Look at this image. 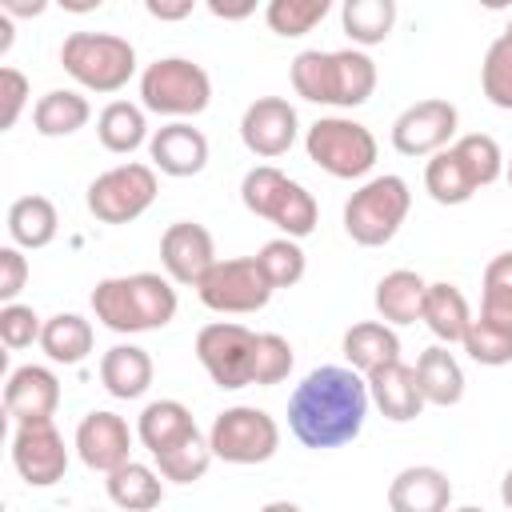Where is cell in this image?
Segmentation results:
<instances>
[{
	"mask_svg": "<svg viewBox=\"0 0 512 512\" xmlns=\"http://www.w3.org/2000/svg\"><path fill=\"white\" fill-rule=\"evenodd\" d=\"M368 380L348 364H320L312 368L292 400H288V428L304 448H340L352 444L368 420Z\"/></svg>",
	"mask_w": 512,
	"mask_h": 512,
	"instance_id": "6da1fadb",
	"label": "cell"
},
{
	"mask_svg": "<svg viewBox=\"0 0 512 512\" xmlns=\"http://www.w3.org/2000/svg\"><path fill=\"white\" fill-rule=\"evenodd\" d=\"M92 312L108 332H156L176 316V288L160 272L104 276L92 288Z\"/></svg>",
	"mask_w": 512,
	"mask_h": 512,
	"instance_id": "7a4b0ae2",
	"label": "cell"
},
{
	"mask_svg": "<svg viewBox=\"0 0 512 512\" xmlns=\"http://www.w3.org/2000/svg\"><path fill=\"white\" fill-rule=\"evenodd\" d=\"M292 88L312 104L360 108L376 92V64L360 48H340V52L304 48L292 60Z\"/></svg>",
	"mask_w": 512,
	"mask_h": 512,
	"instance_id": "3957f363",
	"label": "cell"
},
{
	"mask_svg": "<svg viewBox=\"0 0 512 512\" xmlns=\"http://www.w3.org/2000/svg\"><path fill=\"white\" fill-rule=\"evenodd\" d=\"M240 200L252 216L260 220H272L288 240H304L316 232V220H320V208L312 200V192L300 184V180H288L280 168L272 164H260L252 172H244L240 180Z\"/></svg>",
	"mask_w": 512,
	"mask_h": 512,
	"instance_id": "277c9868",
	"label": "cell"
},
{
	"mask_svg": "<svg viewBox=\"0 0 512 512\" xmlns=\"http://www.w3.org/2000/svg\"><path fill=\"white\" fill-rule=\"evenodd\" d=\"M60 64L88 92H120L136 72V48L116 32H72L60 44Z\"/></svg>",
	"mask_w": 512,
	"mask_h": 512,
	"instance_id": "5b68a950",
	"label": "cell"
},
{
	"mask_svg": "<svg viewBox=\"0 0 512 512\" xmlns=\"http://www.w3.org/2000/svg\"><path fill=\"white\" fill-rule=\"evenodd\" d=\"M412 208V192H408V180L404 176H372L368 184H360L348 204H344V232L360 244V248H380L388 244L404 216Z\"/></svg>",
	"mask_w": 512,
	"mask_h": 512,
	"instance_id": "8992f818",
	"label": "cell"
},
{
	"mask_svg": "<svg viewBox=\"0 0 512 512\" xmlns=\"http://www.w3.org/2000/svg\"><path fill=\"white\" fill-rule=\"evenodd\" d=\"M212 100V80L200 64L184 60V56H164L152 60L140 72V108L156 112V116H200Z\"/></svg>",
	"mask_w": 512,
	"mask_h": 512,
	"instance_id": "52a82bcc",
	"label": "cell"
},
{
	"mask_svg": "<svg viewBox=\"0 0 512 512\" xmlns=\"http://www.w3.org/2000/svg\"><path fill=\"white\" fill-rule=\"evenodd\" d=\"M308 160L336 180H360L376 164V136L348 116H320L304 136Z\"/></svg>",
	"mask_w": 512,
	"mask_h": 512,
	"instance_id": "ba28073f",
	"label": "cell"
},
{
	"mask_svg": "<svg viewBox=\"0 0 512 512\" xmlns=\"http://www.w3.org/2000/svg\"><path fill=\"white\" fill-rule=\"evenodd\" d=\"M212 456L224 464H264L280 448V424L252 404L224 408L208 428Z\"/></svg>",
	"mask_w": 512,
	"mask_h": 512,
	"instance_id": "9c48e42d",
	"label": "cell"
},
{
	"mask_svg": "<svg viewBox=\"0 0 512 512\" xmlns=\"http://www.w3.org/2000/svg\"><path fill=\"white\" fill-rule=\"evenodd\" d=\"M152 200H156V168L140 160L116 164L88 184V212L100 224H132L152 208Z\"/></svg>",
	"mask_w": 512,
	"mask_h": 512,
	"instance_id": "30bf717a",
	"label": "cell"
},
{
	"mask_svg": "<svg viewBox=\"0 0 512 512\" xmlns=\"http://www.w3.org/2000/svg\"><path fill=\"white\" fill-rule=\"evenodd\" d=\"M272 284L264 280L256 256H232V260H216L208 268V276L196 284V296L204 308L224 312V316H244V312H260L272 300Z\"/></svg>",
	"mask_w": 512,
	"mask_h": 512,
	"instance_id": "8fae6325",
	"label": "cell"
},
{
	"mask_svg": "<svg viewBox=\"0 0 512 512\" xmlns=\"http://www.w3.org/2000/svg\"><path fill=\"white\" fill-rule=\"evenodd\" d=\"M252 356H256V332L236 320H212L196 332V360L212 376L216 388H248L252 384Z\"/></svg>",
	"mask_w": 512,
	"mask_h": 512,
	"instance_id": "7c38bea8",
	"label": "cell"
},
{
	"mask_svg": "<svg viewBox=\"0 0 512 512\" xmlns=\"http://www.w3.org/2000/svg\"><path fill=\"white\" fill-rule=\"evenodd\" d=\"M460 124L456 104L448 100H416L392 120V148L400 156H436L452 144Z\"/></svg>",
	"mask_w": 512,
	"mask_h": 512,
	"instance_id": "4fadbf2b",
	"label": "cell"
},
{
	"mask_svg": "<svg viewBox=\"0 0 512 512\" xmlns=\"http://www.w3.org/2000/svg\"><path fill=\"white\" fill-rule=\"evenodd\" d=\"M12 464H16L20 480L32 484V488H52L56 480H64V472H68V448H64V436L56 432V424L52 420L16 424Z\"/></svg>",
	"mask_w": 512,
	"mask_h": 512,
	"instance_id": "5bb4252c",
	"label": "cell"
},
{
	"mask_svg": "<svg viewBox=\"0 0 512 512\" xmlns=\"http://www.w3.org/2000/svg\"><path fill=\"white\" fill-rule=\"evenodd\" d=\"M296 132H300V120L284 96H256L240 116V140L260 160L284 156L296 144Z\"/></svg>",
	"mask_w": 512,
	"mask_h": 512,
	"instance_id": "9a60e30c",
	"label": "cell"
},
{
	"mask_svg": "<svg viewBox=\"0 0 512 512\" xmlns=\"http://www.w3.org/2000/svg\"><path fill=\"white\" fill-rule=\"evenodd\" d=\"M160 264L168 272L172 284H200L208 276V268L216 264V244L212 232L196 220H176L164 228L160 236Z\"/></svg>",
	"mask_w": 512,
	"mask_h": 512,
	"instance_id": "2e32d148",
	"label": "cell"
},
{
	"mask_svg": "<svg viewBox=\"0 0 512 512\" xmlns=\"http://www.w3.org/2000/svg\"><path fill=\"white\" fill-rule=\"evenodd\" d=\"M76 456L92 468V472H116L132 460V428L124 416L96 408L76 424Z\"/></svg>",
	"mask_w": 512,
	"mask_h": 512,
	"instance_id": "e0dca14e",
	"label": "cell"
},
{
	"mask_svg": "<svg viewBox=\"0 0 512 512\" xmlns=\"http://www.w3.org/2000/svg\"><path fill=\"white\" fill-rule=\"evenodd\" d=\"M148 156H152V168H160L164 176L184 180V176L204 172V164H208V136L200 128H192L188 120H172V124L152 132Z\"/></svg>",
	"mask_w": 512,
	"mask_h": 512,
	"instance_id": "ac0fdd59",
	"label": "cell"
},
{
	"mask_svg": "<svg viewBox=\"0 0 512 512\" xmlns=\"http://www.w3.org/2000/svg\"><path fill=\"white\" fill-rule=\"evenodd\" d=\"M60 404V380L44 364H20L4 384V412L16 424L28 420H52Z\"/></svg>",
	"mask_w": 512,
	"mask_h": 512,
	"instance_id": "d6986e66",
	"label": "cell"
},
{
	"mask_svg": "<svg viewBox=\"0 0 512 512\" xmlns=\"http://www.w3.org/2000/svg\"><path fill=\"white\" fill-rule=\"evenodd\" d=\"M448 504H452V480L436 464H408L388 484L392 512H448Z\"/></svg>",
	"mask_w": 512,
	"mask_h": 512,
	"instance_id": "ffe728a7",
	"label": "cell"
},
{
	"mask_svg": "<svg viewBox=\"0 0 512 512\" xmlns=\"http://www.w3.org/2000/svg\"><path fill=\"white\" fill-rule=\"evenodd\" d=\"M368 380V396L372 404L380 408L384 420L392 424H408L424 412V396H420V384H416V368H408L404 360H392L376 372L364 376Z\"/></svg>",
	"mask_w": 512,
	"mask_h": 512,
	"instance_id": "44dd1931",
	"label": "cell"
},
{
	"mask_svg": "<svg viewBox=\"0 0 512 512\" xmlns=\"http://www.w3.org/2000/svg\"><path fill=\"white\" fill-rule=\"evenodd\" d=\"M340 352H344L348 368H356L360 376H368V372H376V368L400 360V336H396L392 324H384V320H360V324H352V328L344 332Z\"/></svg>",
	"mask_w": 512,
	"mask_h": 512,
	"instance_id": "7402d4cb",
	"label": "cell"
},
{
	"mask_svg": "<svg viewBox=\"0 0 512 512\" xmlns=\"http://www.w3.org/2000/svg\"><path fill=\"white\" fill-rule=\"evenodd\" d=\"M416 384H420L424 404L452 408V404L464 400V368L448 352V344H432V348L420 352V360H416Z\"/></svg>",
	"mask_w": 512,
	"mask_h": 512,
	"instance_id": "603a6c76",
	"label": "cell"
},
{
	"mask_svg": "<svg viewBox=\"0 0 512 512\" xmlns=\"http://www.w3.org/2000/svg\"><path fill=\"white\" fill-rule=\"evenodd\" d=\"M420 320L428 324V332L440 340V344H464V332L472 324V308L464 300V292L448 280H436L428 284L424 292V308H420Z\"/></svg>",
	"mask_w": 512,
	"mask_h": 512,
	"instance_id": "cb8c5ba5",
	"label": "cell"
},
{
	"mask_svg": "<svg viewBox=\"0 0 512 512\" xmlns=\"http://www.w3.org/2000/svg\"><path fill=\"white\" fill-rule=\"evenodd\" d=\"M100 384L116 400H136L152 384V356L140 344H112L100 356Z\"/></svg>",
	"mask_w": 512,
	"mask_h": 512,
	"instance_id": "d4e9b609",
	"label": "cell"
},
{
	"mask_svg": "<svg viewBox=\"0 0 512 512\" xmlns=\"http://www.w3.org/2000/svg\"><path fill=\"white\" fill-rule=\"evenodd\" d=\"M192 432H200V428H196L192 412H188L180 400H152V404L140 412V420H136V436H140V444H144L152 456L176 448V444L188 440Z\"/></svg>",
	"mask_w": 512,
	"mask_h": 512,
	"instance_id": "484cf974",
	"label": "cell"
},
{
	"mask_svg": "<svg viewBox=\"0 0 512 512\" xmlns=\"http://www.w3.org/2000/svg\"><path fill=\"white\" fill-rule=\"evenodd\" d=\"M424 292L428 280L412 268H396L388 276H380L376 284V312L384 324H416L420 308H424Z\"/></svg>",
	"mask_w": 512,
	"mask_h": 512,
	"instance_id": "4316f807",
	"label": "cell"
},
{
	"mask_svg": "<svg viewBox=\"0 0 512 512\" xmlns=\"http://www.w3.org/2000/svg\"><path fill=\"white\" fill-rule=\"evenodd\" d=\"M104 488H108V500H112L116 508H124V512H152V508H160V500H164V480H160V472L148 468V464H140V460H128L124 468L108 472Z\"/></svg>",
	"mask_w": 512,
	"mask_h": 512,
	"instance_id": "83f0119b",
	"label": "cell"
},
{
	"mask_svg": "<svg viewBox=\"0 0 512 512\" xmlns=\"http://www.w3.org/2000/svg\"><path fill=\"white\" fill-rule=\"evenodd\" d=\"M56 228H60V216H56V204L48 196H20L12 200L8 208V236L16 248H48L56 240Z\"/></svg>",
	"mask_w": 512,
	"mask_h": 512,
	"instance_id": "f1b7e54d",
	"label": "cell"
},
{
	"mask_svg": "<svg viewBox=\"0 0 512 512\" xmlns=\"http://www.w3.org/2000/svg\"><path fill=\"white\" fill-rule=\"evenodd\" d=\"M88 116H92V104L72 88H52L32 104V128L48 140L80 132L88 124Z\"/></svg>",
	"mask_w": 512,
	"mask_h": 512,
	"instance_id": "f546056e",
	"label": "cell"
},
{
	"mask_svg": "<svg viewBox=\"0 0 512 512\" xmlns=\"http://www.w3.org/2000/svg\"><path fill=\"white\" fill-rule=\"evenodd\" d=\"M96 136H100V144H104L108 152H116V156H128V152H136L144 140H152V136H148L144 108L132 104V100H112V104H104L100 116H96Z\"/></svg>",
	"mask_w": 512,
	"mask_h": 512,
	"instance_id": "4dcf8cb0",
	"label": "cell"
},
{
	"mask_svg": "<svg viewBox=\"0 0 512 512\" xmlns=\"http://www.w3.org/2000/svg\"><path fill=\"white\" fill-rule=\"evenodd\" d=\"M424 188L436 204H468L476 196V176L468 172V164L460 160V152L448 144L444 152H436L428 164H424Z\"/></svg>",
	"mask_w": 512,
	"mask_h": 512,
	"instance_id": "1f68e13d",
	"label": "cell"
},
{
	"mask_svg": "<svg viewBox=\"0 0 512 512\" xmlns=\"http://www.w3.org/2000/svg\"><path fill=\"white\" fill-rule=\"evenodd\" d=\"M40 348L52 364H80L92 352V324L76 312H56L44 320Z\"/></svg>",
	"mask_w": 512,
	"mask_h": 512,
	"instance_id": "d6a6232c",
	"label": "cell"
},
{
	"mask_svg": "<svg viewBox=\"0 0 512 512\" xmlns=\"http://www.w3.org/2000/svg\"><path fill=\"white\" fill-rule=\"evenodd\" d=\"M340 24H344V36L360 48L384 44L396 24V4L392 0H344Z\"/></svg>",
	"mask_w": 512,
	"mask_h": 512,
	"instance_id": "836d02e7",
	"label": "cell"
},
{
	"mask_svg": "<svg viewBox=\"0 0 512 512\" xmlns=\"http://www.w3.org/2000/svg\"><path fill=\"white\" fill-rule=\"evenodd\" d=\"M152 460H156V472H160L164 480H172V484H196V480L208 472V464H212L216 456H212L208 436H204V432H192L188 440H180L176 448H168V452H160V456H152Z\"/></svg>",
	"mask_w": 512,
	"mask_h": 512,
	"instance_id": "e575fe53",
	"label": "cell"
},
{
	"mask_svg": "<svg viewBox=\"0 0 512 512\" xmlns=\"http://www.w3.org/2000/svg\"><path fill=\"white\" fill-rule=\"evenodd\" d=\"M256 264H260V272H264V280H268L272 288H292V284H300V280H304V268H308L300 240H288V236L268 240V244L256 252Z\"/></svg>",
	"mask_w": 512,
	"mask_h": 512,
	"instance_id": "d590c367",
	"label": "cell"
},
{
	"mask_svg": "<svg viewBox=\"0 0 512 512\" xmlns=\"http://www.w3.org/2000/svg\"><path fill=\"white\" fill-rule=\"evenodd\" d=\"M480 316L500 324V328H512V252H500V256L488 260Z\"/></svg>",
	"mask_w": 512,
	"mask_h": 512,
	"instance_id": "8d00e7d4",
	"label": "cell"
},
{
	"mask_svg": "<svg viewBox=\"0 0 512 512\" xmlns=\"http://www.w3.org/2000/svg\"><path fill=\"white\" fill-rule=\"evenodd\" d=\"M480 88L488 96V104L512 112V40L500 32L488 52H484V64H480Z\"/></svg>",
	"mask_w": 512,
	"mask_h": 512,
	"instance_id": "74e56055",
	"label": "cell"
},
{
	"mask_svg": "<svg viewBox=\"0 0 512 512\" xmlns=\"http://www.w3.org/2000/svg\"><path fill=\"white\" fill-rule=\"evenodd\" d=\"M464 352L484 368L512 364V328H500L484 316H472V324L464 332Z\"/></svg>",
	"mask_w": 512,
	"mask_h": 512,
	"instance_id": "f35d334b",
	"label": "cell"
},
{
	"mask_svg": "<svg viewBox=\"0 0 512 512\" xmlns=\"http://www.w3.org/2000/svg\"><path fill=\"white\" fill-rule=\"evenodd\" d=\"M328 0H272L268 8H264V20H268V28L276 32V36H304V32H312L324 16H328Z\"/></svg>",
	"mask_w": 512,
	"mask_h": 512,
	"instance_id": "ab89813d",
	"label": "cell"
},
{
	"mask_svg": "<svg viewBox=\"0 0 512 512\" xmlns=\"http://www.w3.org/2000/svg\"><path fill=\"white\" fill-rule=\"evenodd\" d=\"M296 356H292V344L280 336V332H256V356H252V384L268 388V384H280L288 380Z\"/></svg>",
	"mask_w": 512,
	"mask_h": 512,
	"instance_id": "60d3db41",
	"label": "cell"
},
{
	"mask_svg": "<svg viewBox=\"0 0 512 512\" xmlns=\"http://www.w3.org/2000/svg\"><path fill=\"white\" fill-rule=\"evenodd\" d=\"M452 148L460 152V160L468 164V172L476 176L480 188H488L492 180H500V172H504V156H500V144H496L488 132H468V136H460Z\"/></svg>",
	"mask_w": 512,
	"mask_h": 512,
	"instance_id": "b9f144b4",
	"label": "cell"
},
{
	"mask_svg": "<svg viewBox=\"0 0 512 512\" xmlns=\"http://www.w3.org/2000/svg\"><path fill=\"white\" fill-rule=\"evenodd\" d=\"M40 332H44V320L28 304H4L0 308V340H4V348H12V352L32 348V344H40Z\"/></svg>",
	"mask_w": 512,
	"mask_h": 512,
	"instance_id": "7bdbcfd3",
	"label": "cell"
},
{
	"mask_svg": "<svg viewBox=\"0 0 512 512\" xmlns=\"http://www.w3.org/2000/svg\"><path fill=\"white\" fill-rule=\"evenodd\" d=\"M24 284H28V260H24V252L16 244H4L0 248V300L16 304Z\"/></svg>",
	"mask_w": 512,
	"mask_h": 512,
	"instance_id": "ee69618b",
	"label": "cell"
},
{
	"mask_svg": "<svg viewBox=\"0 0 512 512\" xmlns=\"http://www.w3.org/2000/svg\"><path fill=\"white\" fill-rule=\"evenodd\" d=\"M0 96H4V116L0 128H12L28 104V76L20 68H0Z\"/></svg>",
	"mask_w": 512,
	"mask_h": 512,
	"instance_id": "f6af8a7d",
	"label": "cell"
},
{
	"mask_svg": "<svg viewBox=\"0 0 512 512\" xmlns=\"http://www.w3.org/2000/svg\"><path fill=\"white\" fill-rule=\"evenodd\" d=\"M148 8V16H156V20H184V16H192V0H180V4H164V0H148L144 4Z\"/></svg>",
	"mask_w": 512,
	"mask_h": 512,
	"instance_id": "bcb514c9",
	"label": "cell"
},
{
	"mask_svg": "<svg viewBox=\"0 0 512 512\" xmlns=\"http://www.w3.org/2000/svg\"><path fill=\"white\" fill-rule=\"evenodd\" d=\"M208 12H212V16H220V20H244V16H252V12H256V4H220V0H212V4H208Z\"/></svg>",
	"mask_w": 512,
	"mask_h": 512,
	"instance_id": "7dc6e473",
	"label": "cell"
},
{
	"mask_svg": "<svg viewBox=\"0 0 512 512\" xmlns=\"http://www.w3.org/2000/svg\"><path fill=\"white\" fill-rule=\"evenodd\" d=\"M48 4L44 0H32V4H20V0H0V12L4 16H40Z\"/></svg>",
	"mask_w": 512,
	"mask_h": 512,
	"instance_id": "c3c4849f",
	"label": "cell"
},
{
	"mask_svg": "<svg viewBox=\"0 0 512 512\" xmlns=\"http://www.w3.org/2000/svg\"><path fill=\"white\" fill-rule=\"evenodd\" d=\"M8 48H12V20L0 12V56H4Z\"/></svg>",
	"mask_w": 512,
	"mask_h": 512,
	"instance_id": "681fc988",
	"label": "cell"
},
{
	"mask_svg": "<svg viewBox=\"0 0 512 512\" xmlns=\"http://www.w3.org/2000/svg\"><path fill=\"white\" fill-rule=\"evenodd\" d=\"M500 500H504V508L512 512V468H508L504 480H500Z\"/></svg>",
	"mask_w": 512,
	"mask_h": 512,
	"instance_id": "f907efd6",
	"label": "cell"
},
{
	"mask_svg": "<svg viewBox=\"0 0 512 512\" xmlns=\"http://www.w3.org/2000/svg\"><path fill=\"white\" fill-rule=\"evenodd\" d=\"M260 512H304L300 504H292V500H272V504H264Z\"/></svg>",
	"mask_w": 512,
	"mask_h": 512,
	"instance_id": "816d5d0a",
	"label": "cell"
},
{
	"mask_svg": "<svg viewBox=\"0 0 512 512\" xmlns=\"http://www.w3.org/2000/svg\"><path fill=\"white\" fill-rule=\"evenodd\" d=\"M456 512H484V508H476V504H464V508H456Z\"/></svg>",
	"mask_w": 512,
	"mask_h": 512,
	"instance_id": "f5cc1de1",
	"label": "cell"
},
{
	"mask_svg": "<svg viewBox=\"0 0 512 512\" xmlns=\"http://www.w3.org/2000/svg\"><path fill=\"white\" fill-rule=\"evenodd\" d=\"M504 176H508V184H512V160H508V164H504Z\"/></svg>",
	"mask_w": 512,
	"mask_h": 512,
	"instance_id": "db71d44e",
	"label": "cell"
},
{
	"mask_svg": "<svg viewBox=\"0 0 512 512\" xmlns=\"http://www.w3.org/2000/svg\"><path fill=\"white\" fill-rule=\"evenodd\" d=\"M504 36H508V40H512V20H508V28H504Z\"/></svg>",
	"mask_w": 512,
	"mask_h": 512,
	"instance_id": "11a10c76",
	"label": "cell"
},
{
	"mask_svg": "<svg viewBox=\"0 0 512 512\" xmlns=\"http://www.w3.org/2000/svg\"><path fill=\"white\" fill-rule=\"evenodd\" d=\"M92 512H96V508H92Z\"/></svg>",
	"mask_w": 512,
	"mask_h": 512,
	"instance_id": "9f6ffc18",
	"label": "cell"
}]
</instances>
